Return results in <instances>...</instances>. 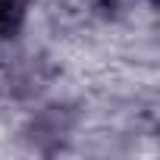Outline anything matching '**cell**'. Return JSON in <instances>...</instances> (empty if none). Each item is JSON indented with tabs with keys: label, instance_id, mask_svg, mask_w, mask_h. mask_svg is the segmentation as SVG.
I'll return each mask as SVG.
<instances>
[{
	"label": "cell",
	"instance_id": "6da1fadb",
	"mask_svg": "<svg viewBox=\"0 0 160 160\" xmlns=\"http://www.w3.org/2000/svg\"><path fill=\"white\" fill-rule=\"evenodd\" d=\"M25 13V0H0V35H10Z\"/></svg>",
	"mask_w": 160,
	"mask_h": 160
}]
</instances>
